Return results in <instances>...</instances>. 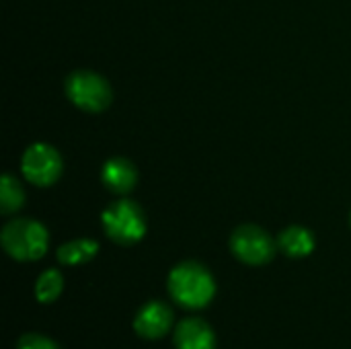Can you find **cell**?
Wrapping results in <instances>:
<instances>
[{
  "label": "cell",
  "instance_id": "cell-1",
  "mask_svg": "<svg viewBox=\"0 0 351 349\" xmlns=\"http://www.w3.org/2000/svg\"><path fill=\"white\" fill-rule=\"evenodd\" d=\"M167 290L175 304L187 311L206 309L216 296V280L210 269L197 261L175 265L167 280Z\"/></svg>",
  "mask_w": 351,
  "mask_h": 349
},
{
  "label": "cell",
  "instance_id": "cell-11",
  "mask_svg": "<svg viewBox=\"0 0 351 349\" xmlns=\"http://www.w3.org/2000/svg\"><path fill=\"white\" fill-rule=\"evenodd\" d=\"M99 253V243L93 241V239H74V241H68L64 243L56 257L62 265H82V263H88L97 257Z\"/></svg>",
  "mask_w": 351,
  "mask_h": 349
},
{
  "label": "cell",
  "instance_id": "cell-12",
  "mask_svg": "<svg viewBox=\"0 0 351 349\" xmlns=\"http://www.w3.org/2000/svg\"><path fill=\"white\" fill-rule=\"evenodd\" d=\"M64 290V276L58 269H45L35 282V298L41 304H51Z\"/></svg>",
  "mask_w": 351,
  "mask_h": 349
},
{
  "label": "cell",
  "instance_id": "cell-13",
  "mask_svg": "<svg viewBox=\"0 0 351 349\" xmlns=\"http://www.w3.org/2000/svg\"><path fill=\"white\" fill-rule=\"evenodd\" d=\"M25 204V191L12 175H4L0 181V210L2 214H14Z\"/></svg>",
  "mask_w": 351,
  "mask_h": 349
},
{
  "label": "cell",
  "instance_id": "cell-5",
  "mask_svg": "<svg viewBox=\"0 0 351 349\" xmlns=\"http://www.w3.org/2000/svg\"><path fill=\"white\" fill-rule=\"evenodd\" d=\"M278 241L257 224H243L230 234V251L245 265H267L278 253Z\"/></svg>",
  "mask_w": 351,
  "mask_h": 349
},
{
  "label": "cell",
  "instance_id": "cell-2",
  "mask_svg": "<svg viewBox=\"0 0 351 349\" xmlns=\"http://www.w3.org/2000/svg\"><path fill=\"white\" fill-rule=\"evenodd\" d=\"M2 249L14 261H37L47 253L49 232L47 228L31 218H14L4 224L0 232Z\"/></svg>",
  "mask_w": 351,
  "mask_h": 349
},
{
  "label": "cell",
  "instance_id": "cell-8",
  "mask_svg": "<svg viewBox=\"0 0 351 349\" xmlns=\"http://www.w3.org/2000/svg\"><path fill=\"white\" fill-rule=\"evenodd\" d=\"M173 344L175 349H216V333L204 319L189 317L177 323Z\"/></svg>",
  "mask_w": 351,
  "mask_h": 349
},
{
  "label": "cell",
  "instance_id": "cell-10",
  "mask_svg": "<svg viewBox=\"0 0 351 349\" xmlns=\"http://www.w3.org/2000/svg\"><path fill=\"white\" fill-rule=\"evenodd\" d=\"M315 234L304 228V226H288L286 230L280 232L278 237V247L284 255L292 257V259H302V257H308L313 251H315Z\"/></svg>",
  "mask_w": 351,
  "mask_h": 349
},
{
  "label": "cell",
  "instance_id": "cell-4",
  "mask_svg": "<svg viewBox=\"0 0 351 349\" xmlns=\"http://www.w3.org/2000/svg\"><path fill=\"white\" fill-rule=\"evenodd\" d=\"M66 97L82 111L99 113L105 111L113 101V91L109 82L90 70H74L64 80Z\"/></svg>",
  "mask_w": 351,
  "mask_h": 349
},
{
  "label": "cell",
  "instance_id": "cell-7",
  "mask_svg": "<svg viewBox=\"0 0 351 349\" xmlns=\"http://www.w3.org/2000/svg\"><path fill=\"white\" fill-rule=\"evenodd\" d=\"M175 323V313L169 304L162 300H150L146 302L134 317V331L138 337L156 341L162 339Z\"/></svg>",
  "mask_w": 351,
  "mask_h": 349
},
{
  "label": "cell",
  "instance_id": "cell-14",
  "mask_svg": "<svg viewBox=\"0 0 351 349\" xmlns=\"http://www.w3.org/2000/svg\"><path fill=\"white\" fill-rule=\"evenodd\" d=\"M16 349H62L53 339L39 335V333H25L19 341Z\"/></svg>",
  "mask_w": 351,
  "mask_h": 349
},
{
  "label": "cell",
  "instance_id": "cell-6",
  "mask_svg": "<svg viewBox=\"0 0 351 349\" xmlns=\"http://www.w3.org/2000/svg\"><path fill=\"white\" fill-rule=\"evenodd\" d=\"M62 169L64 165H62L60 152L53 146L43 144V142L31 144L21 158L23 177L37 187L53 185L62 177Z\"/></svg>",
  "mask_w": 351,
  "mask_h": 349
},
{
  "label": "cell",
  "instance_id": "cell-9",
  "mask_svg": "<svg viewBox=\"0 0 351 349\" xmlns=\"http://www.w3.org/2000/svg\"><path fill=\"white\" fill-rule=\"evenodd\" d=\"M101 181H103V185L111 193L125 195V193H130L136 187V183H138V171H136V167H134L132 160L121 158V156H115V158H109L103 165V169H101Z\"/></svg>",
  "mask_w": 351,
  "mask_h": 349
},
{
  "label": "cell",
  "instance_id": "cell-3",
  "mask_svg": "<svg viewBox=\"0 0 351 349\" xmlns=\"http://www.w3.org/2000/svg\"><path fill=\"white\" fill-rule=\"evenodd\" d=\"M101 224L105 234L123 247L136 245L146 234V216L142 208L128 197L111 202L101 216Z\"/></svg>",
  "mask_w": 351,
  "mask_h": 349
}]
</instances>
